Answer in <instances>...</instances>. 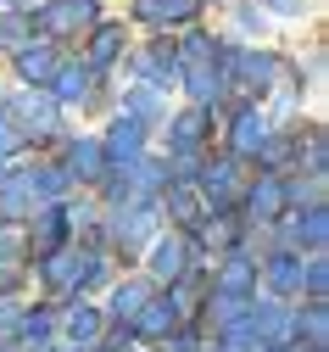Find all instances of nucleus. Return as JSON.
<instances>
[{"mask_svg":"<svg viewBox=\"0 0 329 352\" xmlns=\"http://www.w3.org/2000/svg\"><path fill=\"white\" fill-rule=\"evenodd\" d=\"M84 23H95V0H51L39 17L45 34H62V28H84Z\"/></svg>","mask_w":329,"mask_h":352,"instance_id":"f257e3e1","label":"nucleus"},{"mask_svg":"<svg viewBox=\"0 0 329 352\" xmlns=\"http://www.w3.org/2000/svg\"><path fill=\"white\" fill-rule=\"evenodd\" d=\"M201 0H139V17H151V23H184V17H196Z\"/></svg>","mask_w":329,"mask_h":352,"instance_id":"f03ea898","label":"nucleus"},{"mask_svg":"<svg viewBox=\"0 0 329 352\" xmlns=\"http://www.w3.org/2000/svg\"><path fill=\"white\" fill-rule=\"evenodd\" d=\"M101 151H106V157H134V151H139V123H134V118H117V123H112V140H106Z\"/></svg>","mask_w":329,"mask_h":352,"instance_id":"7ed1b4c3","label":"nucleus"},{"mask_svg":"<svg viewBox=\"0 0 329 352\" xmlns=\"http://www.w3.org/2000/svg\"><path fill=\"white\" fill-rule=\"evenodd\" d=\"M262 140H268L262 112H240V118H234V151H251V146H262Z\"/></svg>","mask_w":329,"mask_h":352,"instance_id":"20e7f679","label":"nucleus"},{"mask_svg":"<svg viewBox=\"0 0 329 352\" xmlns=\"http://www.w3.org/2000/svg\"><path fill=\"white\" fill-rule=\"evenodd\" d=\"M89 90V67H56V101H73Z\"/></svg>","mask_w":329,"mask_h":352,"instance_id":"39448f33","label":"nucleus"},{"mask_svg":"<svg viewBox=\"0 0 329 352\" xmlns=\"http://www.w3.org/2000/svg\"><path fill=\"white\" fill-rule=\"evenodd\" d=\"M279 201H285V185H279V179H262V185L251 190V212H262V218H273Z\"/></svg>","mask_w":329,"mask_h":352,"instance_id":"423d86ee","label":"nucleus"},{"mask_svg":"<svg viewBox=\"0 0 329 352\" xmlns=\"http://www.w3.org/2000/svg\"><path fill=\"white\" fill-rule=\"evenodd\" d=\"M151 257H157V263H151V269H157L162 280H173V274L184 269V246H179V241H162V246H157Z\"/></svg>","mask_w":329,"mask_h":352,"instance_id":"0eeeda50","label":"nucleus"},{"mask_svg":"<svg viewBox=\"0 0 329 352\" xmlns=\"http://www.w3.org/2000/svg\"><path fill=\"white\" fill-rule=\"evenodd\" d=\"M173 302H151V314H139V330L146 336H162V330H173Z\"/></svg>","mask_w":329,"mask_h":352,"instance_id":"6e6552de","label":"nucleus"},{"mask_svg":"<svg viewBox=\"0 0 329 352\" xmlns=\"http://www.w3.org/2000/svg\"><path fill=\"white\" fill-rule=\"evenodd\" d=\"M268 280H273L279 291H296V285H302V269H296V257H273V269H268Z\"/></svg>","mask_w":329,"mask_h":352,"instance_id":"1a4fd4ad","label":"nucleus"},{"mask_svg":"<svg viewBox=\"0 0 329 352\" xmlns=\"http://www.w3.org/2000/svg\"><path fill=\"white\" fill-rule=\"evenodd\" d=\"M117 39H123L117 28H101V34H95V51H89V67H106V62L117 56Z\"/></svg>","mask_w":329,"mask_h":352,"instance_id":"9d476101","label":"nucleus"},{"mask_svg":"<svg viewBox=\"0 0 329 352\" xmlns=\"http://www.w3.org/2000/svg\"><path fill=\"white\" fill-rule=\"evenodd\" d=\"M223 291H246L251 285V269H246V257H229V269H223V280H218Z\"/></svg>","mask_w":329,"mask_h":352,"instance_id":"9b49d317","label":"nucleus"},{"mask_svg":"<svg viewBox=\"0 0 329 352\" xmlns=\"http://www.w3.org/2000/svg\"><path fill=\"white\" fill-rule=\"evenodd\" d=\"M139 302H146V291L128 285V291H117V296H112V314H117V319H123V314L134 319V314H139Z\"/></svg>","mask_w":329,"mask_h":352,"instance_id":"f8f14e48","label":"nucleus"},{"mask_svg":"<svg viewBox=\"0 0 329 352\" xmlns=\"http://www.w3.org/2000/svg\"><path fill=\"white\" fill-rule=\"evenodd\" d=\"M17 67H23L28 78H51V73H56V62L45 56V51H39V56H34V51H23V62H17Z\"/></svg>","mask_w":329,"mask_h":352,"instance_id":"ddd939ff","label":"nucleus"},{"mask_svg":"<svg viewBox=\"0 0 329 352\" xmlns=\"http://www.w3.org/2000/svg\"><path fill=\"white\" fill-rule=\"evenodd\" d=\"M67 330H73V336H84V341H89V336H95V314H89V307H84V302H78V314H73V319H67Z\"/></svg>","mask_w":329,"mask_h":352,"instance_id":"4468645a","label":"nucleus"},{"mask_svg":"<svg viewBox=\"0 0 329 352\" xmlns=\"http://www.w3.org/2000/svg\"><path fill=\"white\" fill-rule=\"evenodd\" d=\"M307 336H313V352L324 346V307H307Z\"/></svg>","mask_w":329,"mask_h":352,"instance_id":"2eb2a0df","label":"nucleus"},{"mask_svg":"<svg viewBox=\"0 0 329 352\" xmlns=\"http://www.w3.org/2000/svg\"><path fill=\"white\" fill-rule=\"evenodd\" d=\"M268 6H279V12H302L307 0H268Z\"/></svg>","mask_w":329,"mask_h":352,"instance_id":"dca6fc26","label":"nucleus"}]
</instances>
